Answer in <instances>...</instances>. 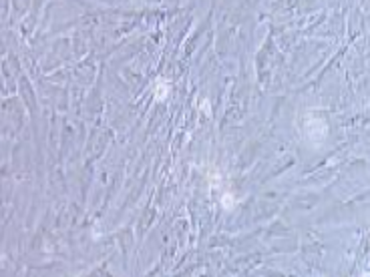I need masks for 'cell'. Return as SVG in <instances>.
Instances as JSON below:
<instances>
[{
	"label": "cell",
	"mask_w": 370,
	"mask_h": 277,
	"mask_svg": "<svg viewBox=\"0 0 370 277\" xmlns=\"http://www.w3.org/2000/svg\"><path fill=\"white\" fill-rule=\"evenodd\" d=\"M233 205H235V199L231 197V195H223V207H225V209H231Z\"/></svg>",
	"instance_id": "cell-1"
},
{
	"label": "cell",
	"mask_w": 370,
	"mask_h": 277,
	"mask_svg": "<svg viewBox=\"0 0 370 277\" xmlns=\"http://www.w3.org/2000/svg\"><path fill=\"white\" fill-rule=\"evenodd\" d=\"M165 91H167V87H165V84H159V92H157V99H163V96H165Z\"/></svg>",
	"instance_id": "cell-2"
}]
</instances>
